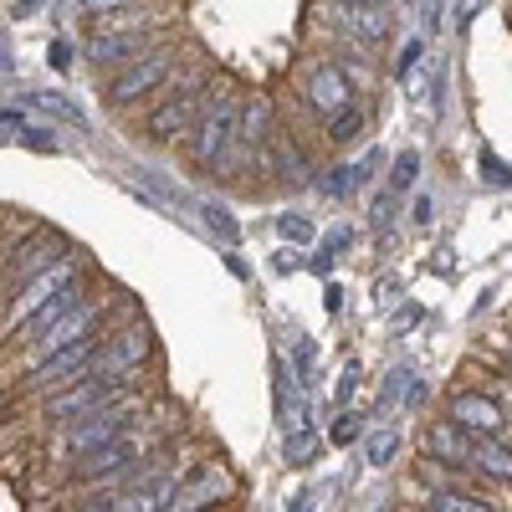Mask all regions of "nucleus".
Here are the masks:
<instances>
[{
	"instance_id": "f257e3e1",
	"label": "nucleus",
	"mask_w": 512,
	"mask_h": 512,
	"mask_svg": "<svg viewBox=\"0 0 512 512\" xmlns=\"http://www.w3.org/2000/svg\"><path fill=\"white\" fill-rule=\"evenodd\" d=\"M144 420V390L134 384L128 395H118V400H108V405H98L93 415H82V420H72V425H62V441H57V456L72 466V461H82L88 451H98V446H108L113 436H123L128 425H139Z\"/></svg>"
},
{
	"instance_id": "f03ea898",
	"label": "nucleus",
	"mask_w": 512,
	"mask_h": 512,
	"mask_svg": "<svg viewBox=\"0 0 512 512\" xmlns=\"http://www.w3.org/2000/svg\"><path fill=\"white\" fill-rule=\"evenodd\" d=\"M236 118H241V93L236 88H216V98H205L200 118L190 123V134H185V154H190V164L200 169V175H216L221 159L231 154Z\"/></svg>"
},
{
	"instance_id": "7ed1b4c3",
	"label": "nucleus",
	"mask_w": 512,
	"mask_h": 512,
	"mask_svg": "<svg viewBox=\"0 0 512 512\" xmlns=\"http://www.w3.org/2000/svg\"><path fill=\"white\" fill-rule=\"evenodd\" d=\"M210 93H216V88H210V72H205V67H195V72L180 77V82H164L159 103H154L149 118H144V139H149V144H175V139H185Z\"/></svg>"
},
{
	"instance_id": "20e7f679",
	"label": "nucleus",
	"mask_w": 512,
	"mask_h": 512,
	"mask_svg": "<svg viewBox=\"0 0 512 512\" xmlns=\"http://www.w3.org/2000/svg\"><path fill=\"white\" fill-rule=\"evenodd\" d=\"M144 420H149V415H144ZM144 420L128 425V431L113 436L108 446L88 451L82 461H72V466H67V472H72V487H118V482L149 456V446H159V436L144 431Z\"/></svg>"
},
{
	"instance_id": "39448f33",
	"label": "nucleus",
	"mask_w": 512,
	"mask_h": 512,
	"mask_svg": "<svg viewBox=\"0 0 512 512\" xmlns=\"http://www.w3.org/2000/svg\"><path fill=\"white\" fill-rule=\"evenodd\" d=\"M134 384H139V374H98V369H88L82 379L62 384V390H52V395H41V420H47L52 431H62V425H72V420H82V415H93L98 405L128 395Z\"/></svg>"
},
{
	"instance_id": "423d86ee",
	"label": "nucleus",
	"mask_w": 512,
	"mask_h": 512,
	"mask_svg": "<svg viewBox=\"0 0 512 512\" xmlns=\"http://www.w3.org/2000/svg\"><path fill=\"white\" fill-rule=\"evenodd\" d=\"M82 272H88V267H82V256H77V251H62L52 267H41L36 277H26V282L16 287V297H11V292L0 297V344H11V333H16L31 313L47 308L52 297H57L72 277H82Z\"/></svg>"
},
{
	"instance_id": "0eeeda50",
	"label": "nucleus",
	"mask_w": 512,
	"mask_h": 512,
	"mask_svg": "<svg viewBox=\"0 0 512 512\" xmlns=\"http://www.w3.org/2000/svg\"><path fill=\"white\" fill-rule=\"evenodd\" d=\"M175 62H180V52L169 47V41H154L149 52H139L134 62H123L113 77H108V88H103V103L108 108H134V103H144V98H154L169 77H175Z\"/></svg>"
},
{
	"instance_id": "6e6552de",
	"label": "nucleus",
	"mask_w": 512,
	"mask_h": 512,
	"mask_svg": "<svg viewBox=\"0 0 512 512\" xmlns=\"http://www.w3.org/2000/svg\"><path fill=\"white\" fill-rule=\"evenodd\" d=\"M98 349H103V333H88V338H77V344H67V349H57V354H47L41 364H31L21 379H16V395H52V390H62V384H72V379H82L93 369V359H98Z\"/></svg>"
},
{
	"instance_id": "1a4fd4ad",
	"label": "nucleus",
	"mask_w": 512,
	"mask_h": 512,
	"mask_svg": "<svg viewBox=\"0 0 512 512\" xmlns=\"http://www.w3.org/2000/svg\"><path fill=\"white\" fill-rule=\"evenodd\" d=\"M108 328V308L98 303V297H93V303H88V297H82V303L72 308V313H62L47 333H41V338H31V344H26V359H21V374L31 369V364H41V359H47V354H57V349H67V344H77V338H88V333H103Z\"/></svg>"
},
{
	"instance_id": "9d476101",
	"label": "nucleus",
	"mask_w": 512,
	"mask_h": 512,
	"mask_svg": "<svg viewBox=\"0 0 512 512\" xmlns=\"http://www.w3.org/2000/svg\"><path fill=\"white\" fill-rule=\"evenodd\" d=\"M303 103H308L313 118H333V113L359 103L354 98V72L344 67V57H328V62L303 72Z\"/></svg>"
},
{
	"instance_id": "9b49d317",
	"label": "nucleus",
	"mask_w": 512,
	"mask_h": 512,
	"mask_svg": "<svg viewBox=\"0 0 512 512\" xmlns=\"http://www.w3.org/2000/svg\"><path fill=\"white\" fill-rule=\"evenodd\" d=\"M236 482L226 472V461L216 456H200V461H185L180 466V482H175V497H169V507H210V502H221L231 497Z\"/></svg>"
},
{
	"instance_id": "f8f14e48",
	"label": "nucleus",
	"mask_w": 512,
	"mask_h": 512,
	"mask_svg": "<svg viewBox=\"0 0 512 512\" xmlns=\"http://www.w3.org/2000/svg\"><path fill=\"white\" fill-rule=\"evenodd\" d=\"M149 354H154V338H149L144 323H123L113 333L103 328V349H98L93 369L98 374H139L149 364Z\"/></svg>"
},
{
	"instance_id": "ddd939ff",
	"label": "nucleus",
	"mask_w": 512,
	"mask_h": 512,
	"mask_svg": "<svg viewBox=\"0 0 512 512\" xmlns=\"http://www.w3.org/2000/svg\"><path fill=\"white\" fill-rule=\"evenodd\" d=\"M446 415L461 425L466 436H507L512 431V410L497 395H487V390H456Z\"/></svg>"
},
{
	"instance_id": "4468645a",
	"label": "nucleus",
	"mask_w": 512,
	"mask_h": 512,
	"mask_svg": "<svg viewBox=\"0 0 512 512\" xmlns=\"http://www.w3.org/2000/svg\"><path fill=\"white\" fill-rule=\"evenodd\" d=\"M62 251H67V246H62L57 236H47V231H41V236H31L26 246H16V251L6 256V272H0V287H6V292H16L26 277H36L41 267H52Z\"/></svg>"
},
{
	"instance_id": "2eb2a0df",
	"label": "nucleus",
	"mask_w": 512,
	"mask_h": 512,
	"mask_svg": "<svg viewBox=\"0 0 512 512\" xmlns=\"http://www.w3.org/2000/svg\"><path fill=\"white\" fill-rule=\"evenodd\" d=\"M333 31L349 47H379L390 31V16H384V6H333Z\"/></svg>"
},
{
	"instance_id": "dca6fc26",
	"label": "nucleus",
	"mask_w": 512,
	"mask_h": 512,
	"mask_svg": "<svg viewBox=\"0 0 512 512\" xmlns=\"http://www.w3.org/2000/svg\"><path fill=\"white\" fill-rule=\"evenodd\" d=\"M425 456L456 466V472H477V466H472V436H466L451 415H446V420H436L431 431H425Z\"/></svg>"
},
{
	"instance_id": "f3484780",
	"label": "nucleus",
	"mask_w": 512,
	"mask_h": 512,
	"mask_svg": "<svg viewBox=\"0 0 512 512\" xmlns=\"http://www.w3.org/2000/svg\"><path fill=\"white\" fill-rule=\"evenodd\" d=\"M82 297H88V272H82V277H72V282H67V287H62V292H57V297H52V303L41 308V313H31V318L16 328V344L26 349L31 338H41V333H47V328H52L62 313H72V308L82 303Z\"/></svg>"
},
{
	"instance_id": "a211bd4d",
	"label": "nucleus",
	"mask_w": 512,
	"mask_h": 512,
	"mask_svg": "<svg viewBox=\"0 0 512 512\" xmlns=\"http://www.w3.org/2000/svg\"><path fill=\"white\" fill-rule=\"evenodd\" d=\"M420 507L425 512H492L497 502L487 492H472L466 482H451V487H425L420 492Z\"/></svg>"
},
{
	"instance_id": "6ab92c4d",
	"label": "nucleus",
	"mask_w": 512,
	"mask_h": 512,
	"mask_svg": "<svg viewBox=\"0 0 512 512\" xmlns=\"http://www.w3.org/2000/svg\"><path fill=\"white\" fill-rule=\"evenodd\" d=\"M472 466H477V477L512 487V446L502 436H472Z\"/></svg>"
},
{
	"instance_id": "aec40b11",
	"label": "nucleus",
	"mask_w": 512,
	"mask_h": 512,
	"mask_svg": "<svg viewBox=\"0 0 512 512\" xmlns=\"http://www.w3.org/2000/svg\"><path fill=\"white\" fill-rule=\"evenodd\" d=\"M364 123H369V113L354 103V108H344V113H333V118H323V144L328 149H349L359 134H364Z\"/></svg>"
},
{
	"instance_id": "412c9836",
	"label": "nucleus",
	"mask_w": 512,
	"mask_h": 512,
	"mask_svg": "<svg viewBox=\"0 0 512 512\" xmlns=\"http://www.w3.org/2000/svg\"><path fill=\"white\" fill-rule=\"evenodd\" d=\"M31 103H36V108H47V113H57V118H67V123H82V108L67 103L62 93H31Z\"/></svg>"
},
{
	"instance_id": "4be33fe9",
	"label": "nucleus",
	"mask_w": 512,
	"mask_h": 512,
	"mask_svg": "<svg viewBox=\"0 0 512 512\" xmlns=\"http://www.w3.org/2000/svg\"><path fill=\"white\" fill-rule=\"evenodd\" d=\"M415 169H420V154H400V159H395V169H390V195H400V190L415 185Z\"/></svg>"
},
{
	"instance_id": "5701e85b",
	"label": "nucleus",
	"mask_w": 512,
	"mask_h": 512,
	"mask_svg": "<svg viewBox=\"0 0 512 512\" xmlns=\"http://www.w3.org/2000/svg\"><path fill=\"white\" fill-rule=\"evenodd\" d=\"M395 451H400V436H395V431H384V436H374V441H369V461H374V466H384Z\"/></svg>"
},
{
	"instance_id": "b1692460",
	"label": "nucleus",
	"mask_w": 512,
	"mask_h": 512,
	"mask_svg": "<svg viewBox=\"0 0 512 512\" xmlns=\"http://www.w3.org/2000/svg\"><path fill=\"white\" fill-rule=\"evenodd\" d=\"M139 0H82V11H88V21L93 16H113V11H134Z\"/></svg>"
},
{
	"instance_id": "393cba45",
	"label": "nucleus",
	"mask_w": 512,
	"mask_h": 512,
	"mask_svg": "<svg viewBox=\"0 0 512 512\" xmlns=\"http://www.w3.org/2000/svg\"><path fill=\"white\" fill-rule=\"evenodd\" d=\"M277 226H282L287 241H313V221H308V216H282Z\"/></svg>"
},
{
	"instance_id": "a878e982",
	"label": "nucleus",
	"mask_w": 512,
	"mask_h": 512,
	"mask_svg": "<svg viewBox=\"0 0 512 512\" xmlns=\"http://www.w3.org/2000/svg\"><path fill=\"white\" fill-rule=\"evenodd\" d=\"M205 221H210V231H221L226 241H236V226H231V216H226V210H216V205H205Z\"/></svg>"
},
{
	"instance_id": "bb28decb",
	"label": "nucleus",
	"mask_w": 512,
	"mask_h": 512,
	"mask_svg": "<svg viewBox=\"0 0 512 512\" xmlns=\"http://www.w3.org/2000/svg\"><path fill=\"white\" fill-rule=\"evenodd\" d=\"M354 431H359V420H354V415H338V425H333V441L344 446V441H354Z\"/></svg>"
},
{
	"instance_id": "cd10ccee",
	"label": "nucleus",
	"mask_w": 512,
	"mask_h": 512,
	"mask_svg": "<svg viewBox=\"0 0 512 512\" xmlns=\"http://www.w3.org/2000/svg\"><path fill=\"white\" fill-rule=\"evenodd\" d=\"M0 128H31L21 108H0Z\"/></svg>"
},
{
	"instance_id": "c85d7f7f",
	"label": "nucleus",
	"mask_w": 512,
	"mask_h": 512,
	"mask_svg": "<svg viewBox=\"0 0 512 512\" xmlns=\"http://www.w3.org/2000/svg\"><path fill=\"white\" fill-rule=\"evenodd\" d=\"M425 47H420V41H410V47H405V57H400V72H410L415 67V57H420Z\"/></svg>"
},
{
	"instance_id": "c756f323",
	"label": "nucleus",
	"mask_w": 512,
	"mask_h": 512,
	"mask_svg": "<svg viewBox=\"0 0 512 512\" xmlns=\"http://www.w3.org/2000/svg\"><path fill=\"white\" fill-rule=\"evenodd\" d=\"M333 6H390V0H333Z\"/></svg>"
},
{
	"instance_id": "7c9ffc66",
	"label": "nucleus",
	"mask_w": 512,
	"mask_h": 512,
	"mask_svg": "<svg viewBox=\"0 0 512 512\" xmlns=\"http://www.w3.org/2000/svg\"><path fill=\"white\" fill-rule=\"evenodd\" d=\"M0 72H11V57H6V41H0Z\"/></svg>"
},
{
	"instance_id": "2f4dec72",
	"label": "nucleus",
	"mask_w": 512,
	"mask_h": 512,
	"mask_svg": "<svg viewBox=\"0 0 512 512\" xmlns=\"http://www.w3.org/2000/svg\"><path fill=\"white\" fill-rule=\"evenodd\" d=\"M507 364H512V344H507Z\"/></svg>"
}]
</instances>
